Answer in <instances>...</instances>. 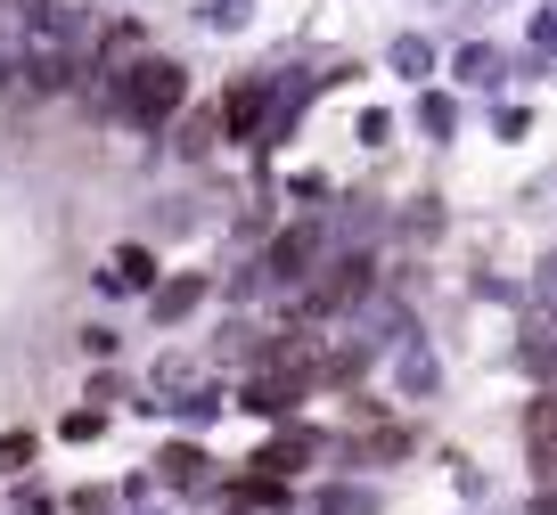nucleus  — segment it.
Here are the masks:
<instances>
[{
    "instance_id": "1",
    "label": "nucleus",
    "mask_w": 557,
    "mask_h": 515,
    "mask_svg": "<svg viewBox=\"0 0 557 515\" xmlns=\"http://www.w3.org/2000/svg\"><path fill=\"white\" fill-rule=\"evenodd\" d=\"M181 99H189V74H181L173 58H139V66L123 74V90H115V106L139 131H164V123L181 115Z\"/></svg>"
},
{
    "instance_id": "2",
    "label": "nucleus",
    "mask_w": 557,
    "mask_h": 515,
    "mask_svg": "<svg viewBox=\"0 0 557 515\" xmlns=\"http://www.w3.org/2000/svg\"><path fill=\"white\" fill-rule=\"evenodd\" d=\"M524 450H533L541 482H557V393H541L533 410H524Z\"/></svg>"
},
{
    "instance_id": "3",
    "label": "nucleus",
    "mask_w": 557,
    "mask_h": 515,
    "mask_svg": "<svg viewBox=\"0 0 557 515\" xmlns=\"http://www.w3.org/2000/svg\"><path fill=\"white\" fill-rule=\"evenodd\" d=\"M222 115H230V139H255L262 115H271V83H238V90L222 99Z\"/></svg>"
},
{
    "instance_id": "4",
    "label": "nucleus",
    "mask_w": 557,
    "mask_h": 515,
    "mask_svg": "<svg viewBox=\"0 0 557 515\" xmlns=\"http://www.w3.org/2000/svg\"><path fill=\"white\" fill-rule=\"evenodd\" d=\"M107 287H148V294H157V254H148V246H115Z\"/></svg>"
},
{
    "instance_id": "5",
    "label": "nucleus",
    "mask_w": 557,
    "mask_h": 515,
    "mask_svg": "<svg viewBox=\"0 0 557 515\" xmlns=\"http://www.w3.org/2000/svg\"><path fill=\"white\" fill-rule=\"evenodd\" d=\"M312 459V434H278V442H262V459H255V475H296V466Z\"/></svg>"
},
{
    "instance_id": "6",
    "label": "nucleus",
    "mask_w": 557,
    "mask_h": 515,
    "mask_svg": "<svg viewBox=\"0 0 557 515\" xmlns=\"http://www.w3.org/2000/svg\"><path fill=\"white\" fill-rule=\"evenodd\" d=\"M206 303V278H173V287H157V327H173V319H189V311Z\"/></svg>"
},
{
    "instance_id": "7",
    "label": "nucleus",
    "mask_w": 557,
    "mask_h": 515,
    "mask_svg": "<svg viewBox=\"0 0 557 515\" xmlns=\"http://www.w3.org/2000/svg\"><path fill=\"white\" fill-rule=\"evenodd\" d=\"M222 131H230V115H222V106H197V115H189V131H181V155H206Z\"/></svg>"
},
{
    "instance_id": "8",
    "label": "nucleus",
    "mask_w": 557,
    "mask_h": 515,
    "mask_svg": "<svg viewBox=\"0 0 557 515\" xmlns=\"http://www.w3.org/2000/svg\"><path fill=\"white\" fill-rule=\"evenodd\" d=\"M157 475L189 491V482H206V450H189V442H181V450H164V459H157Z\"/></svg>"
},
{
    "instance_id": "9",
    "label": "nucleus",
    "mask_w": 557,
    "mask_h": 515,
    "mask_svg": "<svg viewBox=\"0 0 557 515\" xmlns=\"http://www.w3.org/2000/svg\"><path fill=\"white\" fill-rule=\"evenodd\" d=\"M304 262H312V229H296V238L271 246V271H278V278H304Z\"/></svg>"
},
{
    "instance_id": "10",
    "label": "nucleus",
    "mask_w": 557,
    "mask_h": 515,
    "mask_svg": "<svg viewBox=\"0 0 557 515\" xmlns=\"http://www.w3.org/2000/svg\"><path fill=\"white\" fill-rule=\"evenodd\" d=\"M312 515H377V491H320Z\"/></svg>"
},
{
    "instance_id": "11",
    "label": "nucleus",
    "mask_w": 557,
    "mask_h": 515,
    "mask_svg": "<svg viewBox=\"0 0 557 515\" xmlns=\"http://www.w3.org/2000/svg\"><path fill=\"white\" fill-rule=\"evenodd\" d=\"M34 466V434H0V475H25Z\"/></svg>"
},
{
    "instance_id": "12",
    "label": "nucleus",
    "mask_w": 557,
    "mask_h": 515,
    "mask_svg": "<svg viewBox=\"0 0 557 515\" xmlns=\"http://www.w3.org/2000/svg\"><path fill=\"white\" fill-rule=\"evenodd\" d=\"M206 25H213V34H238V25H246V0H206Z\"/></svg>"
},
{
    "instance_id": "13",
    "label": "nucleus",
    "mask_w": 557,
    "mask_h": 515,
    "mask_svg": "<svg viewBox=\"0 0 557 515\" xmlns=\"http://www.w3.org/2000/svg\"><path fill=\"white\" fill-rule=\"evenodd\" d=\"M394 66L401 74H426V66H435V50H426V41H394Z\"/></svg>"
},
{
    "instance_id": "14",
    "label": "nucleus",
    "mask_w": 557,
    "mask_h": 515,
    "mask_svg": "<svg viewBox=\"0 0 557 515\" xmlns=\"http://www.w3.org/2000/svg\"><path fill=\"white\" fill-rule=\"evenodd\" d=\"M401 450H410V434L385 426V434H369V442H361V459H401Z\"/></svg>"
},
{
    "instance_id": "15",
    "label": "nucleus",
    "mask_w": 557,
    "mask_h": 515,
    "mask_svg": "<svg viewBox=\"0 0 557 515\" xmlns=\"http://www.w3.org/2000/svg\"><path fill=\"white\" fill-rule=\"evenodd\" d=\"M459 74H468V83H492V74H500V58H492V50H459Z\"/></svg>"
},
{
    "instance_id": "16",
    "label": "nucleus",
    "mask_w": 557,
    "mask_h": 515,
    "mask_svg": "<svg viewBox=\"0 0 557 515\" xmlns=\"http://www.w3.org/2000/svg\"><path fill=\"white\" fill-rule=\"evenodd\" d=\"M401 385H435V361H426V352H401Z\"/></svg>"
},
{
    "instance_id": "17",
    "label": "nucleus",
    "mask_w": 557,
    "mask_h": 515,
    "mask_svg": "<svg viewBox=\"0 0 557 515\" xmlns=\"http://www.w3.org/2000/svg\"><path fill=\"white\" fill-rule=\"evenodd\" d=\"M541 50H557V17H541Z\"/></svg>"
}]
</instances>
